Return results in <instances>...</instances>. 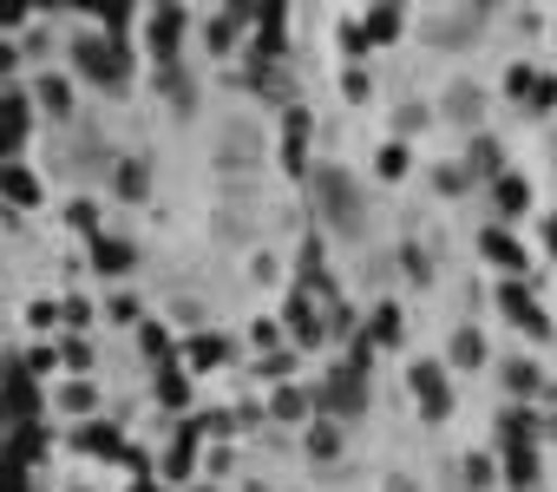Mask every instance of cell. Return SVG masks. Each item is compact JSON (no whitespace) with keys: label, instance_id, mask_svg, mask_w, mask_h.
<instances>
[{"label":"cell","instance_id":"obj_1","mask_svg":"<svg viewBox=\"0 0 557 492\" xmlns=\"http://www.w3.org/2000/svg\"><path fill=\"white\" fill-rule=\"evenodd\" d=\"M309 197H315V217H322L335 236H361L368 197H361V184H355L342 164H315V171H309Z\"/></svg>","mask_w":557,"mask_h":492},{"label":"cell","instance_id":"obj_2","mask_svg":"<svg viewBox=\"0 0 557 492\" xmlns=\"http://www.w3.org/2000/svg\"><path fill=\"white\" fill-rule=\"evenodd\" d=\"M66 53H73V73L92 79V86H106V93H119L132 79V47L119 34H73Z\"/></svg>","mask_w":557,"mask_h":492},{"label":"cell","instance_id":"obj_3","mask_svg":"<svg viewBox=\"0 0 557 492\" xmlns=\"http://www.w3.org/2000/svg\"><path fill=\"white\" fill-rule=\"evenodd\" d=\"M315 407L329 414V420H348V414H361L368 407V374L348 361V368H329V381L315 388Z\"/></svg>","mask_w":557,"mask_h":492},{"label":"cell","instance_id":"obj_4","mask_svg":"<svg viewBox=\"0 0 557 492\" xmlns=\"http://www.w3.org/2000/svg\"><path fill=\"white\" fill-rule=\"evenodd\" d=\"M407 388H413V401H420L426 420H446V414H453V381H446L440 361H413V368H407Z\"/></svg>","mask_w":557,"mask_h":492},{"label":"cell","instance_id":"obj_5","mask_svg":"<svg viewBox=\"0 0 557 492\" xmlns=\"http://www.w3.org/2000/svg\"><path fill=\"white\" fill-rule=\"evenodd\" d=\"M184 8H151L145 14V47H151V60H158V73L164 66H177V40H184Z\"/></svg>","mask_w":557,"mask_h":492},{"label":"cell","instance_id":"obj_6","mask_svg":"<svg viewBox=\"0 0 557 492\" xmlns=\"http://www.w3.org/2000/svg\"><path fill=\"white\" fill-rule=\"evenodd\" d=\"M498 309L511 316V329H524V335L550 342V316H544V303H531V290H524V283H505V290H498Z\"/></svg>","mask_w":557,"mask_h":492},{"label":"cell","instance_id":"obj_7","mask_svg":"<svg viewBox=\"0 0 557 492\" xmlns=\"http://www.w3.org/2000/svg\"><path fill=\"white\" fill-rule=\"evenodd\" d=\"M400 27H407V14H400V8H374L361 27H348V47H355V53L387 47V40H400Z\"/></svg>","mask_w":557,"mask_h":492},{"label":"cell","instance_id":"obj_8","mask_svg":"<svg viewBox=\"0 0 557 492\" xmlns=\"http://www.w3.org/2000/svg\"><path fill=\"white\" fill-rule=\"evenodd\" d=\"M203 427H210V420H177V440H171V453H164V479H171V485H184V479H190Z\"/></svg>","mask_w":557,"mask_h":492},{"label":"cell","instance_id":"obj_9","mask_svg":"<svg viewBox=\"0 0 557 492\" xmlns=\"http://www.w3.org/2000/svg\"><path fill=\"white\" fill-rule=\"evenodd\" d=\"M8 414L14 420H34L40 414V388H34V368L27 361H8Z\"/></svg>","mask_w":557,"mask_h":492},{"label":"cell","instance_id":"obj_10","mask_svg":"<svg viewBox=\"0 0 557 492\" xmlns=\"http://www.w3.org/2000/svg\"><path fill=\"white\" fill-rule=\"evenodd\" d=\"M485 21H492L485 8H466V14H453V21H433L426 40H440V47H466L472 34H485Z\"/></svg>","mask_w":557,"mask_h":492},{"label":"cell","instance_id":"obj_11","mask_svg":"<svg viewBox=\"0 0 557 492\" xmlns=\"http://www.w3.org/2000/svg\"><path fill=\"white\" fill-rule=\"evenodd\" d=\"M243 27H256V8H230V14H216V21L203 27V40H210V53H230V47L243 40Z\"/></svg>","mask_w":557,"mask_h":492},{"label":"cell","instance_id":"obj_12","mask_svg":"<svg viewBox=\"0 0 557 492\" xmlns=\"http://www.w3.org/2000/svg\"><path fill=\"white\" fill-rule=\"evenodd\" d=\"M479 250H485V257H492L498 270H511V276H524V263H531V257L518 250V243H511V236H505L498 223H492V230H479Z\"/></svg>","mask_w":557,"mask_h":492},{"label":"cell","instance_id":"obj_13","mask_svg":"<svg viewBox=\"0 0 557 492\" xmlns=\"http://www.w3.org/2000/svg\"><path fill=\"white\" fill-rule=\"evenodd\" d=\"M73 440H79L86 453H99V459H132V466H138V453H132V446H125V440H119L112 427H99V420H86V427H79Z\"/></svg>","mask_w":557,"mask_h":492},{"label":"cell","instance_id":"obj_14","mask_svg":"<svg viewBox=\"0 0 557 492\" xmlns=\"http://www.w3.org/2000/svg\"><path fill=\"white\" fill-rule=\"evenodd\" d=\"M40 453H47V433H40V420H14V440H8V466H21V472H27Z\"/></svg>","mask_w":557,"mask_h":492},{"label":"cell","instance_id":"obj_15","mask_svg":"<svg viewBox=\"0 0 557 492\" xmlns=\"http://www.w3.org/2000/svg\"><path fill=\"white\" fill-rule=\"evenodd\" d=\"M92 263H99V276H125V270L138 263V250H132L125 236H99V243H92Z\"/></svg>","mask_w":557,"mask_h":492},{"label":"cell","instance_id":"obj_16","mask_svg":"<svg viewBox=\"0 0 557 492\" xmlns=\"http://www.w3.org/2000/svg\"><path fill=\"white\" fill-rule=\"evenodd\" d=\"M302 138H309V112L289 106V119H283V171H296V177L309 171V164H302Z\"/></svg>","mask_w":557,"mask_h":492},{"label":"cell","instance_id":"obj_17","mask_svg":"<svg viewBox=\"0 0 557 492\" xmlns=\"http://www.w3.org/2000/svg\"><path fill=\"white\" fill-rule=\"evenodd\" d=\"M112 190H119L125 204H138V197L151 190V158H119V171H112Z\"/></svg>","mask_w":557,"mask_h":492},{"label":"cell","instance_id":"obj_18","mask_svg":"<svg viewBox=\"0 0 557 492\" xmlns=\"http://www.w3.org/2000/svg\"><path fill=\"white\" fill-rule=\"evenodd\" d=\"M289 335H296V348H315L322 342V316H315V303L302 290L289 296Z\"/></svg>","mask_w":557,"mask_h":492},{"label":"cell","instance_id":"obj_19","mask_svg":"<svg viewBox=\"0 0 557 492\" xmlns=\"http://www.w3.org/2000/svg\"><path fill=\"white\" fill-rule=\"evenodd\" d=\"M368 342H374V348H400V342H407V316H400L394 303H381V309L368 316Z\"/></svg>","mask_w":557,"mask_h":492},{"label":"cell","instance_id":"obj_20","mask_svg":"<svg viewBox=\"0 0 557 492\" xmlns=\"http://www.w3.org/2000/svg\"><path fill=\"white\" fill-rule=\"evenodd\" d=\"M498 446H537V414L505 407V414H498Z\"/></svg>","mask_w":557,"mask_h":492},{"label":"cell","instance_id":"obj_21","mask_svg":"<svg viewBox=\"0 0 557 492\" xmlns=\"http://www.w3.org/2000/svg\"><path fill=\"white\" fill-rule=\"evenodd\" d=\"M34 132V93H8V151H21Z\"/></svg>","mask_w":557,"mask_h":492},{"label":"cell","instance_id":"obj_22","mask_svg":"<svg viewBox=\"0 0 557 492\" xmlns=\"http://www.w3.org/2000/svg\"><path fill=\"white\" fill-rule=\"evenodd\" d=\"M151 394H158L164 407H184V401H190V374H184L177 361H158V381H151Z\"/></svg>","mask_w":557,"mask_h":492},{"label":"cell","instance_id":"obj_23","mask_svg":"<svg viewBox=\"0 0 557 492\" xmlns=\"http://www.w3.org/2000/svg\"><path fill=\"white\" fill-rule=\"evenodd\" d=\"M498 158H505V151H498V138H472V145H466L472 177H492V184H498V177H505V164H498Z\"/></svg>","mask_w":557,"mask_h":492},{"label":"cell","instance_id":"obj_24","mask_svg":"<svg viewBox=\"0 0 557 492\" xmlns=\"http://www.w3.org/2000/svg\"><path fill=\"white\" fill-rule=\"evenodd\" d=\"M505 479L518 492H531L537 485V446H505Z\"/></svg>","mask_w":557,"mask_h":492},{"label":"cell","instance_id":"obj_25","mask_svg":"<svg viewBox=\"0 0 557 492\" xmlns=\"http://www.w3.org/2000/svg\"><path fill=\"white\" fill-rule=\"evenodd\" d=\"M492 204H498V217H524V204H531L524 177H511V171H505V177L492 184Z\"/></svg>","mask_w":557,"mask_h":492},{"label":"cell","instance_id":"obj_26","mask_svg":"<svg viewBox=\"0 0 557 492\" xmlns=\"http://www.w3.org/2000/svg\"><path fill=\"white\" fill-rule=\"evenodd\" d=\"M8 204H21V210L40 204V177H34L27 164H8Z\"/></svg>","mask_w":557,"mask_h":492},{"label":"cell","instance_id":"obj_27","mask_svg":"<svg viewBox=\"0 0 557 492\" xmlns=\"http://www.w3.org/2000/svg\"><path fill=\"white\" fill-rule=\"evenodd\" d=\"M322 290H329V276H322V243L309 236V243H302V296H322ZM329 296H335V290H329Z\"/></svg>","mask_w":557,"mask_h":492},{"label":"cell","instance_id":"obj_28","mask_svg":"<svg viewBox=\"0 0 557 492\" xmlns=\"http://www.w3.org/2000/svg\"><path fill=\"white\" fill-rule=\"evenodd\" d=\"M34 99H40V106H47V112H60V119H66V112H73V86H66V79H60V73H47V79H40V86H34Z\"/></svg>","mask_w":557,"mask_h":492},{"label":"cell","instance_id":"obj_29","mask_svg":"<svg viewBox=\"0 0 557 492\" xmlns=\"http://www.w3.org/2000/svg\"><path fill=\"white\" fill-rule=\"evenodd\" d=\"M269 414H275V420H302V414H309V394L283 381V388H275V394H269Z\"/></svg>","mask_w":557,"mask_h":492},{"label":"cell","instance_id":"obj_30","mask_svg":"<svg viewBox=\"0 0 557 492\" xmlns=\"http://www.w3.org/2000/svg\"><path fill=\"white\" fill-rule=\"evenodd\" d=\"M453 361H459V368H485V335H479V329H459V335H453Z\"/></svg>","mask_w":557,"mask_h":492},{"label":"cell","instance_id":"obj_31","mask_svg":"<svg viewBox=\"0 0 557 492\" xmlns=\"http://www.w3.org/2000/svg\"><path fill=\"white\" fill-rule=\"evenodd\" d=\"M537 79H544L537 66H511V73H505V93H511L518 106H531V93H537Z\"/></svg>","mask_w":557,"mask_h":492},{"label":"cell","instance_id":"obj_32","mask_svg":"<svg viewBox=\"0 0 557 492\" xmlns=\"http://www.w3.org/2000/svg\"><path fill=\"white\" fill-rule=\"evenodd\" d=\"M223 355H230V342H223V335H197V342H190V361H197V368H216Z\"/></svg>","mask_w":557,"mask_h":492},{"label":"cell","instance_id":"obj_33","mask_svg":"<svg viewBox=\"0 0 557 492\" xmlns=\"http://www.w3.org/2000/svg\"><path fill=\"white\" fill-rule=\"evenodd\" d=\"M309 453H315V459H335V453H342V427H335V420H322V427L309 433Z\"/></svg>","mask_w":557,"mask_h":492},{"label":"cell","instance_id":"obj_34","mask_svg":"<svg viewBox=\"0 0 557 492\" xmlns=\"http://www.w3.org/2000/svg\"><path fill=\"white\" fill-rule=\"evenodd\" d=\"M66 223H73L79 236H92V243H99V210H92V204H66Z\"/></svg>","mask_w":557,"mask_h":492},{"label":"cell","instance_id":"obj_35","mask_svg":"<svg viewBox=\"0 0 557 492\" xmlns=\"http://www.w3.org/2000/svg\"><path fill=\"white\" fill-rule=\"evenodd\" d=\"M505 381H511V394H537V368H531V361H511Z\"/></svg>","mask_w":557,"mask_h":492},{"label":"cell","instance_id":"obj_36","mask_svg":"<svg viewBox=\"0 0 557 492\" xmlns=\"http://www.w3.org/2000/svg\"><path fill=\"white\" fill-rule=\"evenodd\" d=\"M60 401H66L73 414H92V381H66V388H60Z\"/></svg>","mask_w":557,"mask_h":492},{"label":"cell","instance_id":"obj_37","mask_svg":"<svg viewBox=\"0 0 557 492\" xmlns=\"http://www.w3.org/2000/svg\"><path fill=\"white\" fill-rule=\"evenodd\" d=\"M381 177H407V145H381Z\"/></svg>","mask_w":557,"mask_h":492},{"label":"cell","instance_id":"obj_38","mask_svg":"<svg viewBox=\"0 0 557 492\" xmlns=\"http://www.w3.org/2000/svg\"><path fill=\"white\" fill-rule=\"evenodd\" d=\"M145 355H158V361H177V355H171V335H164L158 322H145Z\"/></svg>","mask_w":557,"mask_h":492},{"label":"cell","instance_id":"obj_39","mask_svg":"<svg viewBox=\"0 0 557 492\" xmlns=\"http://www.w3.org/2000/svg\"><path fill=\"white\" fill-rule=\"evenodd\" d=\"M524 112H557V79H550V73L537 79V93H531V106H524Z\"/></svg>","mask_w":557,"mask_h":492},{"label":"cell","instance_id":"obj_40","mask_svg":"<svg viewBox=\"0 0 557 492\" xmlns=\"http://www.w3.org/2000/svg\"><path fill=\"white\" fill-rule=\"evenodd\" d=\"M400 270H407L413 283H426V276H433V270H426V250H413V243H407V250H400Z\"/></svg>","mask_w":557,"mask_h":492},{"label":"cell","instance_id":"obj_41","mask_svg":"<svg viewBox=\"0 0 557 492\" xmlns=\"http://www.w3.org/2000/svg\"><path fill=\"white\" fill-rule=\"evenodd\" d=\"M446 106H453V119H472V106H479V86H453V99H446Z\"/></svg>","mask_w":557,"mask_h":492},{"label":"cell","instance_id":"obj_42","mask_svg":"<svg viewBox=\"0 0 557 492\" xmlns=\"http://www.w3.org/2000/svg\"><path fill=\"white\" fill-rule=\"evenodd\" d=\"M223 151H230V158H256V138H249V132H230V145H216V158H223Z\"/></svg>","mask_w":557,"mask_h":492},{"label":"cell","instance_id":"obj_43","mask_svg":"<svg viewBox=\"0 0 557 492\" xmlns=\"http://www.w3.org/2000/svg\"><path fill=\"white\" fill-rule=\"evenodd\" d=\"M466 485H492V459H485V453L466 459Z\"/></svg>","mask_w":557,"mask_h":492},{"label":"cell","instance_id":"obj_44","mask_svg":"<svg viewBox=\"0 0 557 492\" xmlns=\"http://www.w3.org/2000/svg\"><path fill=\"white\" fill-rule=\"evenodd\" d=\"M394 125H400V132H413V125H426V106H400V112H394Z\"/></svg>","mask_w":557,"mask_h":492},{"label":"cell","instance_id":"obj_45","mask_svg":"<svg viewBox=\"0 0 557 492\" xmlns=\"http://www.w3.org/2000/svg\"><path fill=\"white\" fill-rule=\"evenodd\" d=\"M60 316H66V329H86V316H92V309H86V303H79V296H73V303H66V309H60Z\"/></svg>","mask_w":557,"mask_h":492},{"label":"cell","instance_id":"obj_46","mask_svg":"<svg viewBox=\"0 0 557 492\" xmlns=\"http://www.w3.org/2000/svg\"><path fill=\"white\" fill-rule=\"evenodd\" d=\"M550 250H557V217H550Z\"/></svg>","mask_w":557,"mask_h":492},{"label":"cell","instance_id":"obj_47","mask_svg":"<svg viewBox=\"0 0 557 492\" xmlns=\"http://www.w3.org/2000/svg\"><path fill=\"white\" fill-rule=\"evenodd\" d=\"M394 492H413V485H407V479H394Z\"/></svg>","mask_w":557,"mask_h":492},{"label":"cell","instance_id":"obj_48","mask_svg":"<svg viewBox=\"0 0 557 492\" xmlns=\"http://www.w3.org/2000/svg\"><path fill=\"white\" fill-rule=\"evenodd\" d=\"M138 492H158V485H138Z\"/></svg>","mask_w":557,"mask_h":492}]
</instances>
